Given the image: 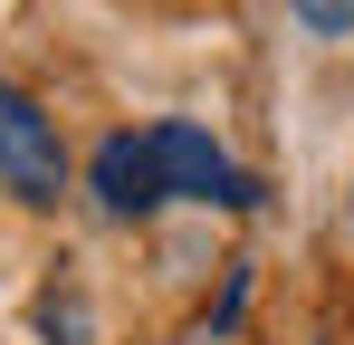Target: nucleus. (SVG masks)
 Instances as JSON below:
<instances>
[{
  "label": "nucleus",
  "mask_w": 354,
  "mask_h": 345,
  "mask_svg": "<svg viewBox=\"0 0 354 345\" xmlns=\"http://www.w3.org/2000/svg\"><path fill=\"white\" fill-rule=\"evenodd\" d=\"M0 192L29 202V211H58L67 192V144H58V115L19 87H0Z\"/></svg>",
  "instance_id": "1"
},
{
  "label": "nucleus",
  "mask_w": 354,
  "mask_h": 345,
  "mask_svg": "<svg viewBox=\"0 0 354 345\" xmlns=\"http://www.w3.org/2000/svg\"><path fill=\"white\" fill-rule=\"evenodd\" d=\"M153 163H163V192L173 202H221V211H249L259 182L201 134V125H153Z\"/></svg>",
  "instance_id": "2"
},
{
  "label": "nucleus",
  "mask_w": 354,
  "mask_h": 345,
  "mask_svg": "<svg viewBox=\"0 0 354 345\" xmlns=\"http://www.w3.org/2000/svg\"><path fill=\"white\" fill-rule=\"evenodd\" d=\"M86 182H96V211L106 221H153L173 202L163 192V163H153V134H106L96 163H86Z\"/></svg>",
  "instance_id": "3"
},
{
  "label": "nucleus",
  "mask_w": 354,
  "mask_h": 345,
  "mask_svg": "<svg viewBox=\"0 0 354 345\" xmlns=\"http://www.w3.org/2000/svg\"><path fill=\"white\" fill-rule=\"evenodd\" d=\"M288 10L316 29V39H345V29H354V0H288Z\"/></svg>",
  "instance_id": "4"
},
{
  "label": "nucleus",
  "mask_w": 354,
  "mask_h": 345,
  "mask_svg": "<svg viewBox=\"0 0 354 345\" xmlns=\"http://www.w3.org/2000/svg\"><path fill=\"white\" fill-rule=\"evenodd\" d=\"M39 326H48V336H58V345H86V307L48 288V307H39Z\"/></svg>",
  "instance_id": "5"
}]
</instances>
